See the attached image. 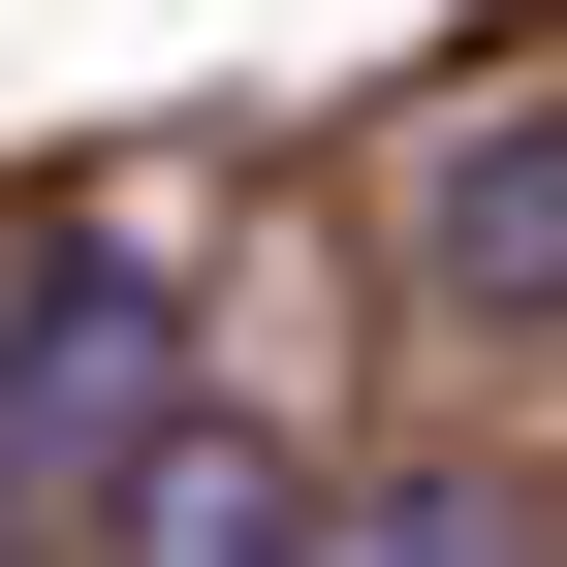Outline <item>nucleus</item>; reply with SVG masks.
<instances>
[{"instance_id": "nucleus-1", "label": "nucleus", "mask_w": 567, "mask_h": 567, "mask_svg": "<svg viewBox=\"0 0 567 567\" xmlns=\"http://www.w3.org/2000/svg\"><path fill=\"white\" fill-rule=\"evenodd\" d=\"M158 410H189V316H158L126 252H32V284H0V505H63V473H126Z\"/></svg>"}, {"instance_id": "nucleus-2", "label": "nucleus", "mask_w": 567, "mask_h": 567, "mask_svg": "<svg viewBox=\"0 0 567 567\" xmlns=\"http://www.w3.org/2000/svg\"><path fill=\"white\" fill-rule=\"evenodd\" d=\"M410 284L442 316H567V95H505V126L410 158Z\"/></svg>"}, {"instance_id": "nucleus-3", "label": "nucleus", "mask_w": 567, "mask_h": 567, "mask_svg": "<svg viewBox=\"0 0 567 567\" xmlns=\"http://www.w3.org/2000/svg\"><path fill=\"white\" fill-rule=\"evenodd\" d=\"M126 567H316V473H284L252 410H158V442H126Z\"/></svg>"}, {"instance_id": "nucleus-4", "label": "nucleus", "mask_w": 567, "mask_h": 567, "mask_svg": "<svg viewBox=\"0 0 567 567\" xmlns=\"http://www.w3.org/2000/svg\"><path fill=\"white\" fill-rule=\"evenodd\" d=\"M347 567H536V505H379Z\"/></svg>"}]
</instances>
